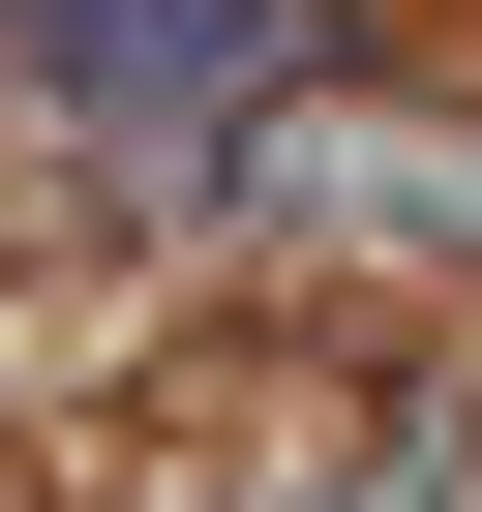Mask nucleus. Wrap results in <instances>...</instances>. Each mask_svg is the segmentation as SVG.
Returning a JSON list of instances; mask_svg holds the SVG:
<instances>
[{
    "mask_svg": "<svg viewBox=\"0 0 482 512\" xmlns=\"http://www.w3.org/2000/svg\"><path fill=\"white\" fill-rule=\"evenodd\" d=\"M0 61L61 121H272L332 91V0H0Z\"/></svg>",
    "mask_w": 482,
    "mask_h": 512,
    "instance_id": "1",
    "label": "nucleus"
},
{
    "mask_svg": "<svg viewBox=\"0 0 482 512\" xmlns=\"http://www.w3.org/2000/svg\"><path fill=\"white\" fill-rule=\"evenodd\" d=\"M241 211H272V241H392V272H482V151H422L362 91H272V121H241Z\"/></svg>",
    "mask_w": 482,
    "mask_h": 512,
    "instance_id": "2",
    "label": "nucleus"
},
{
    "mask_svg": "<svg viewBox=\"0 0 482 512\" xmlns=\"http://www.w3.org/2000/svg\"><path fill=\"white\" fill-rule=\"evenodd\" d=\"M211 512H482V392H422L362 452H272V482H211Z\"/></svg>",
    "mask_w": 482,
    "mask_h": 512,
    "instance_id": "3",
    "label": "nucleus"
}]
</instances>
